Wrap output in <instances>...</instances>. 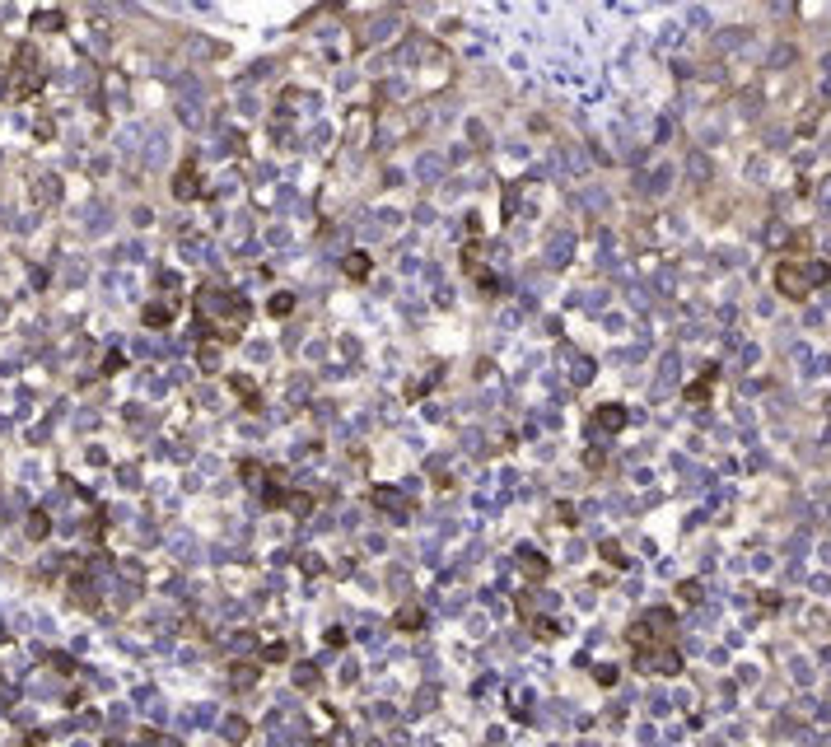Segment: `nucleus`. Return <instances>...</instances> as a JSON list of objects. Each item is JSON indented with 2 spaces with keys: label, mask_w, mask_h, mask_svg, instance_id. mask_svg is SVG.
I'll return each instance as SVG.
<instances>
[{
  "label": "nucleus",
  "mask_w": 831,
  "mask_h": 747,
  "mask_svg": "<svg viewBox=\"0 0 831 747\" xmlns=\"http://www.w3.org/2000/svg\"><path fill=\"white\" fill-rule=\"evenodd\" d=\"M145 323H169V309H145Z\"/></svg>",
  "instance_id": "20e7f679"
},
{
  "label": "nucleus",
  "mask_w": 831,
  "mask_h": 747,
  "mask_svg": "<svg viewBox=\"0 0 831 747\" xmlns=\"http://www.w3.org/2000/svg\"><path fill=\"white\" fill-rule=\"evenodd\" d=\"M593 425H598V430H603V425H607V430H621V425H626V411H621V406H598Z\"/></svg>",
  "instance_id": "f03ea898"
},
{
  "label": "nucleus",
  "mask_w": 831,
  "mask_h": 747,
  "mask_svg": "<svg viewBox=\"0 0 831 747\" xmlns=\"http://www.w3.org/2000/svg\"><path fill=\"white\" fill-rule=\"evenodd\" d=\"M346 271H350V276H364V271H369V257H364V253H350V262H346Z\"/></svg>",
  "instance_id": "7ed1b4c3"
},
{
  "label": "nucleus",
  "mask_w": 831,
  "mask_h": 747,
  "mask_svg": "<svg viewBox=\"0 0 831 747\" xmlns=\"http://www.w3.org/2000/svg\"><path fill=\"white\" fill-rule=\"evenodd\" d=\"M831 271L822 267V262H813V267H803V262H780L775 267V285H780V294H789V299H803V294L813 290V285H822Z\"/></svg>",
  "instance_id": "f257e3e1"
}]
</instances>
